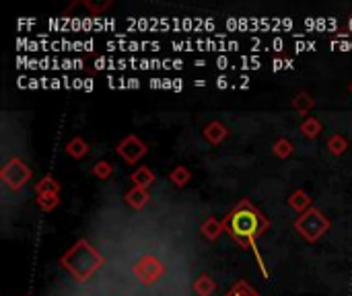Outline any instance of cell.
<instances>
[{
  "instance_id": "6da1fadb",
  "label": "cell",
  "mask_w": 352,
  "mask_h": 296,
  "mask_svg": "<svg viewBox=\"0 0 352 296\" xmlns=\"http://www.w3.org/2000/svg\"><path fill=\"white\" fill-rule=\"evenodd\" d=\"M266 220L262 214L248 202L239 204L227 218H225V231L237 239L241 245L256 249V239L264 233Z\"/></svg>"
},
{
  "instance_id": "7a4b0ae2",
  "label": "cell",
  "mask_w": 352,
  "mask_h": 296,
  "mask_svg": "<svg viewBox=\"0 0 352 296\" xmlns=\"http://www.w3.org/2000/svg\"><path fill=\"white\" fill-rule=\"evenodd\" d=\"M225 296H260L250 284H245V282H237L229 293Z\"/></svg>"
}]
</instances>
